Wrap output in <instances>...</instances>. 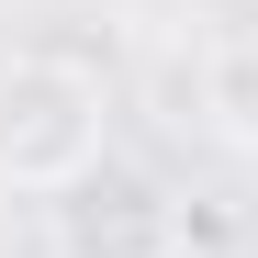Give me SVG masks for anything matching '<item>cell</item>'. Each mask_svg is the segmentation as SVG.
I'll use <instances>...</instances> for the list:
<instances>
[{"label": "cell", "instance_id": "1", "mask_svg": "<svg viewBox=\"0 0 258 258\" xmlns=\"http://www.w3.org/2000/svg\"><path fill=\"white\" fill-rule=\"evenodd\" d=\"M101 79L68 56H0V191H79L101 168Z\"/></svg>", "mask_w": 258, "mask_h": 258}, {"label": "cell", "instance_id": "2", "mask_svg": "<svg viewBox=\"0 0 258 258\" xmlns=\"http://www.w3.org/2000/svg\"><path fill=\"white\" fill-rule=\"evenodd\" d=\"M168 247H180V213H168L146 180L90 168V180L68 191V258H168Z\"/></svg>", "mask_w": 258, "mask_h": 258}, {"label": "cell", "instance_id": "3", "mask_svg": "<svg viewBox=\"0 0 258 258\" xmlns=\"http://www.w3.org/2000/svg\"><path fill=\"white\" fill-rule=\"evenodd\" d=\"M202 123L225 146H258V12L202 34Z\"/></svg>", "mask_w": 258, "mask_h": 258}]
</instances>
